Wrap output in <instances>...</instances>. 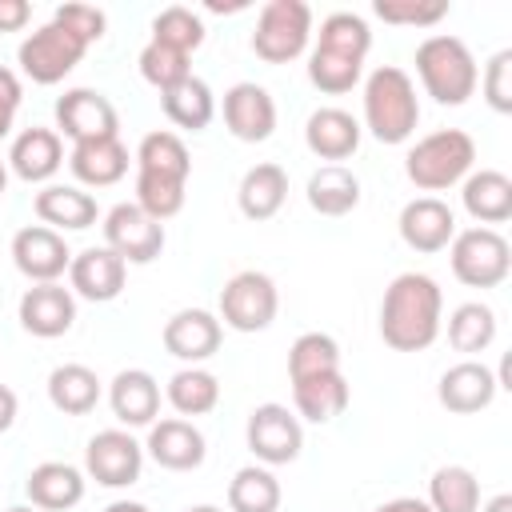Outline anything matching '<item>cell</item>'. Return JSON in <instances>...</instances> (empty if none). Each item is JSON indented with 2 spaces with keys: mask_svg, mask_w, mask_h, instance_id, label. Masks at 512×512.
Returning a JSON list of instances; mask_svg holds the SVG:
<instances>
[{
  "mask_svg": "<svg viewBox=\"0 0 512 512\" xmlns=\"http://www.w3.org/2000/svg\"><path fill=\"white\" fill-rule=\"evenodd\" d=\"M444 292L428 272H400L380 300V340L392 352H424L440 336Z\"/></svg>",
  "mask_w": 512,
  "mask_h": 512,
  "instance_id": "cell-1",
  "label": "cell"
},
{
  "mask_svg": "<svg viewBox=\"0 0 512 512\" xmlns=\"http://www.w3.org/2000/svg\"><path fill=\"white\" fill-rule=\"evenodd\" d=\"M420 124V100L416 84L404 68L380 64L364 80V128L380 144H404Z\"/></svg>",
  "mask_w": 512,
  "mask_h": 512,
  "instance_id": "cell-2",
  "label": "cell"
},
{
  "mask_svg": "<svg viewBox=\"0 0 512 512\" xmlns=\"http://www.w3.org/2000/svg\"><path fill=\"white\" fill-rule=\"evenodd\" d=\"M416 76L424 84V92L436 100V104H464L476 84H480V68H476V56L468 52V44L460 36H448V32H436L428 40H420L416 48Z\"/></svg>",
  "mask_w": 512,
  "mask_h": 512,
  "instance_id": "cell-3",
  "label": "cell"
},
{
  "mask_svg": "<svg viewBox=\"0 0 512 512\" xmlns=\"http://www.w3.org/2000/svg\"><path fill=\"white\" fill-rule=\"evenodd\" d=\"M472 164H476V140L464 128L428 132L404 156V172L420 192H444L460 184L472 172Z\"/></svg>",
  "mask_w": 512,
  "mask_h": 512,
  "instance_id": "cell-4",
  "label": "cell"
},
{
  "mask_svg": "<svg viewBox=\"0 0 512 512\" xmlns=\"http://www.w3.org/2000/svg\"><path fill=\"white\" fill-rule=\"evenodd\" d=\"M452 276L468 288H496L512 272V248L496 228H464L448 244Z\"/></svg>",
  "mask_w": 512,
  "mask_h": 512,
  "instance_id": "cell-5",
  "label": "cell"
},
{
  "mask_svg": "<svg viewBox=\"0 0 512 512\" xmlns=\"http://www.w3.org/2000/svg\"><path fill=\"white\" fill-rule=\"evenodd\" d=\"M312 36V8L304 0H268L256 16L252 52L264 64H288L308 48Z\"/></svg>",
  "mask_w": 512,
  "mask_h": 512,
  "instance_id": "cell-6",
  "label": "cell"
},
{
  "mask_svg": "<svg viewBox=\"0 0 512 512\" xmlns=\"http://www.w3.org/2000/svg\"><path fill=\"white\" fill-rule=\"evenodd\" d=\"M84 52H88V44L76 32L48 20L24 36V44L16 48V64L32 84H60L84 60Z\"/></svg>",
  "mask_w": 512,
  "mask_h": 512,
  "instance_id": "cell-7",
  "label": "cell"
},
{
  "mask_svg": "<svg viewBox=\"0 0 512 512\" xmlns=\"http://www.w3.org/2000/svg\"><path fill=\"white\" fill-rule=\"evenodd\" d=\"M280 312V292L268 272H236L220 288V320L236 332H264Z\"/></svg>",
  "mask_w": 512,
  "mask_h": 512,
  "instance_id": "cell-8",
  "label": "cell"
},
{
  "mask_svg": "<svg viewBox=\"0 0 512 512\" xmlns=\"http://www.w3.org/2000/svg\"><path fill=\"white\" fill-rule=\"evenodd\" d=\"M244 440L252 448V456L264 464V468H276V464H292L304 448V428H300V416L288 412L284 404H256L248 412V424H244Z\"/></svg>",
  "mask_w": 512,
  "mask_h": 512,
  "instance_id": "cell-9",
  "label": "cell"
},
{
  "mask_svg": "<svg viewBox=\"0 0 512 512\" xmlns=\"http://www.w3.org/2000/svg\"><path fill=\"white\" fill-rule=\"evenodd\" d=\"M144 444L124 428H104L84 448V472L104 488H128L140 480Z\"/></svg>",
  "mask_w": 512,
  "mask_h": 512,
  "instance_id": "cell-10",
  "label": "cell"
},
{
  "mask_svg": "<svg viewBox=\"0 0 512 512\" xmlns=\"http://www.w3.org/2000/svg\"><path fill=\"white\" fill-rule=\"evenodd\" d=\"M56 132L68 136L72 144H88V140H108L120 136V116L112 108V100L96 88H68L56 100Z\"/></svg>",
  "mask_w": 512,
  "mask_h": 512,
  "instance_id": "cell-11",
  "label": "cell"
},
{
  "mask_svg": "<svg viewBox=\"0 0 512 512\" xmlns=\"http://www.w3.org/2000/svg\"><path fill=\"white\" fill-rule=\"evenodd\" d=\"M104 248H112L124 264H152L164 252V224L124 200L104 216Z\"/></svg>",
  "mask_w": 512,
  "mask_h": 512,
  "instance_id": "cell-12",
  "label": "cell"
},
{
  "mask_svg": "<svg viewBox=\"0 0 512 512\" xmlns=\"http://www.w3.org/2000/svg\"><path fill=\"white\" fill-rule=\"evenodd\" d=\"M12 264L32 284H56L72 264V248L64 244V232L48 224H28L12 236Z\"/></svg>",
  "mask_w": 512,
  "mask_h": 512,
  "instance_id": "cell-13",
  "label": "cell"
},
{
  "mask_svg": "<svg viewBox=\"0 0 512 512\" xmlns=\"http://www.w3.org/2000/svg\"><path fill=\"white\" fill-rule=\"evenodd\" d=\"M224 124L236 140L244 144H260L276 132V100L268 96L264 84L240 80L224 92Z\"/></svg>",
  "mask_w": 512,
  "mask_h": 512,
  "instance_id": "cell-14",
  "label": "cell"
},
{
  "mask_svg": "<svg viewBox=\"0 0 512 512\" xmlns=\"http://www.w3.org/2000/svg\"><path fill=\"white\" fill-rule=\"evenodd\" d=\"M168 356L184 360V364H200L208 356H216L220 340H224V328H220V316L204 312V308H180L164 320V332H160Z\"/></svg>",
  "mask_w": 512,
  "mask_h": 512,
  "instance_id": "cell-15",
  "label": "cell"
},
{
  "mask_svg": "<svg viewBox=\"0 0 512 512\" xmlns=\"http://www.w3.org/2000/svg\"><path fill=\"white\" fill-rule=\"evenodd\" d=\"M396 228L412 252H440L456 236V216L440 196H416L400 208Z\"/></svg>",
  "mask_w": 512,
  "mask_h": 512,
  "instance_id": "cell-16",
  "label": "cell"
},
{
  "mask_svg": "<svg viewBox=\"0 0 512 512\" xmlns=\"http://www.w3.org/2000/svg\"><path fill=\"white\" fill-rule=\"evenodd\" d=\"M124 276H128V264L112 252V248H84L72 256L68 264V284H72V296H84L92 304H108L124 292Z\"/></svg>",
  "mask_w": 512,
  "mask_h": 512,
  "instance_id": "cell-17",
  "label": "cell"
},
{
  "mask_svg": "<svg viewBox=\"0 0 512 512\" xmlns=\"http://www.w3.org/2000/svg\"><path fill=\"white\" fill-rule=\"evenodd\" d=\"M16 312H20L24 332H32L40 340H56V336H64L76 324V296L60 280L56 284H32L20 296V308Z\"/></svg>",
  "mask_w": 512,
  "mask_h": 512,
  "instance_id": "cell-18",
  "label": "cell"
},
{
  "mask_svg": "<svg viewBox=\"0 0 512 512\" xmlns=\"http://www.w3.org/2000/svg\"><path fill=\"white\" fill-rule=\"evenodd\" d=\"M148 456L168 468V472H192L204 464V432L184 420V416H168V420H152L148 424Z\"/></svg>",
  "mask_w": 512,
  "mask_h": 512,
  "instance_id": "cell-19",
  "label": "cell"
},
{
  "mask_svg": "<svg viewBox=\"0 0 512 512\" xmlns=\"http://www.w3.org/2000/svg\"><path fill=\"white\" fill-rule=\"evenodd\" d=\"M496 388H500V380H496V372H492L488 364H480V360H460V364H452V368L440 376L436 396H440V404H444L448 412L472 416V412H484V408L496 400Z\"/></svg>",
  "mask_w": 512,
  "mask_h": 512,
  "instance_id": "cell-20",
  "label": "cell"
},
{
  "mask_svg": "<svg viewBox=\"0 0 512 512\" xmlns=\"http://www.w3.org/2000/svg\"><path fill=\"white\" fill-rule=\"evenodd\" d=\"M108 404H112V416L128 428H148L156 416H160V384L152 372L144 368H124L112 376L108 384Z\"/></svg>",
  "mask_w": 512,
  "mask_h": 512,
  "instance_id": "cell-21",
  "label": "cell"
},
{
  "mask_svg": "<svg viewBox=\"0 0 512 512\" xmlns=\"http://www.w3.org/2000/svg\"><path fill=\"white\" fill-rule=\"evenodd\" d=\"M60 164H64V140H60V132L56 128H24L16 140H12V148H8V168L20 176V180H28V184H44V180H52L56 172H60Z\"/></svg>",
  "mask_w": 512,
  "mask_h": 512,
  "instance_id": "cell-22",
  "label": "cell"
},
{
  "mask_svg": "<svg viewBox=\"0 0 512 512\" xmlns=\"http://www.w3.org/2000/svg\"><path fill=\"white\" fill-rule=\"evenodd\" d=\"M36 216L40 224L56 228V232H84L96 224L100 208H96V196L84 192L80 184H44L36 192Z\"/></svg>",
  "mask_w": 512,
  "mask_h": 512,
  "instance_id": "cell-23",
  "label": "cell"
},
{
  "mask_svg": "<svg viewBox=\"0 0 512 512\" xmlns=\"http://www.w3.org/2000/svg\"><path fill=\"white\" fill-rule=\"evenodd\" d=\"M24 492H28V504L40 512H68L84 500V472L64 460H44L28 472Z\"/></svg>",
  "mask_w": 512,
  "mask_h": 512,
  "instance_id": "cell-24",
  "label": "cell"
},
{
  "mask_svg": "<svg viewBox=\"0 0 512 512\" xmlns=\"http://www.w3.org/2000/svg\"><path fill=\"white\" fill-rule=\"evenodd\" d=\"M304 144L320 160H348L360 148V120L344 108H316L304 124Z\"/></svg>",
  "mask_w": 512,
  "mask_h": 512,
  "instance_id": "cell-25",
  "label": "cell"
},
{
  "mask_svg": "<svg viewBox=\"0 0 512 512\" xmlns=\"http://www.w3.org/2000/svg\"><path fill=\"white\" fill-rule=\"evenodd\" d=\"M68 168H72V176H76L80 184H88V188H108V184H120V180H124V172H128V148H124L120 136L72 144Z\"/></svg>",
  "mask_w": 512,
  "mask_h": 512,
  "instance_id": "cell-26",
  "label": "cell"
},
{
  "mask_svg": "<svg viewBox=\"0 0 512 512\" xmlns=\"http://www.w3.org/2000/svg\"><path fill=\"white\" fill-rule=\"evenodd\" d=\"M460 200H464V212L488 228V224H504L512 216V180L496 168H480V172H468L464 184H460Z\"/></svg>",
  "mask_w": 512,
  "mask_h": 512,
  "instance_id": "cell-27",
  "label": "cell"
},
{
  "mask_svg": "<svg viewBox=\"0 0 512 512\" xmlns=\"http://www.w3.org/2000/svg\"><path fill=\"white\" fill-rule=\"evenodd\" d=\"M352 400V388L344 380V372H320V376H304V380H292V404H296V416H304L308 424H328L336 420Z\"/></svg>",
  "mask_w": 512,
  "mask_h": 512,
  "instance_id": "cell-28",
  "label": "cell"
},
{
  "mask_svg": "<svg viewBox=\"0 0 512 512\" xmlns=\"http://www.w3.org/2000/svg\"><path fill=\"white\" fill-rule=\"evenodd\" d=\"M288 200V172L272 160L264 164H252L244 176H240V188H236V204L248 220H272Z\"/></svg>",
  "mask_w": 512,
  "mask_h": 512,
  "instance_id": "cell-29",
  "label": "cell"
},
{
  "mask_svg": "<svg viewBox=\"0 0 512 512\" xmlns=\"http://www.w3.org/2000/svg\"><path fill=\"white\" fill-rule=\"evenodd\" d=\"M48 400L64 416H88L100 404V376L88 364H56L48 372Z\"/></svg>",
  "mask_w": 512,
  "mask_h": 512,
  "instance_id": "cell-30",
  "label": "cell"
},
{
  "mask_svg": "<svg viewBox=\"0 0 512 512\" xmlns=\"http://www.w3.org/2000/svg\"><path fill=\"white\" fill-rule=\"evenodd\" d=\"M308 204L320 216H348L360 204V180L344 164H320L308 176Z\"/></svg>",
  "mask_w": 512,
  "mask_h": 512,
  "instance_id": "cell-31",
  "label": "cell"
},
{
  "mask_svg": "<svg viewBox=\"0 0 512 512\" xmlns=\"http://www.w3.org/2000/svg\"><path fill=\"white\" fill-rule=\"evenodd\" d=\"M160 104H164V116L184 132H204L216 116V96L200 76H188L168 92H160Z\"/></svg>",
  "mask_w": 512,
  "mask_h": 512,
  "instance_id": "cell-32",
  "label": "cell"
},
{
  "mask_svg": "<svg viewBox=\"0 0 512 512\" xmlns=\"http://www.w3.org/2000/svg\"><path fill=\"white\" fill-rule=\"evenodd\" d=\"M164 400L180 412V416H208L216 404H220V380L200 368V364H188L180 372H172L168 388H164Z\"/></svg>",
  "mask_w": 512,
  "mask_h": 512,
  "instance_id": "cell-33",
  "label": "cell"
},
{
  "mask_svg": "<svg viewBox=\"0 0 512 512\" xmlns=\"http://www.w3.org/2000/svg\"><path fill=\"white\" fill-rule=\"evenodd\" d=\"M428 508L432 512H476L480 508V480L464 464H444L428 480Z\"/></svg>",
  "mask_w": 512,
  "mask_h": 512,
  "instance_id": "cell-34",
  "label": "cell"
},
{
  "mask_svg": "<svg viewBox=\"0 0 512 512\" xmlns=\"http://www.w3.org/2000/svg\"><path fill=\"white\" fill-rule=\"evenodd\" d=\"M136 172H160V176H176L188 180L192 176V156L188 144L176 132H148L136 148Z\"/></svg>",
  "mask_w": 512,
  "mask_h": 512,
  "instance_id": "cell-35",
  "label": "cell"
},
{
  "mask_svg": "<svg viewBox=\"0 0 512 512\" xmlns=\"http://www.w3.org/2000/svg\"><path fill=\"white\" fill-rule=\"evenodd\" d=\"M280 508V480L264 464H248L228 484V512H276Z\"/></svg>",
  "mask_w": 512,
  "mask_h": 512,
  "instance_id": "cell-36",
  "label": "cell"
},
{
  "mask_svg": "<svg viewBox=\"0 0 512 512\" xmlns=\"http://www.w3.org/2000/svg\"><path fill=\"white\" fill-rule=\"evenodd\" d=\"M316 48L336 52V56H352V60H364L368 48H372V28L356 12H332V16L320 20Z\"/></svg>",
  "mask_w": 512,
  "mask_h": 512,
  "instance_id": "cell-37",
  "label": "cell"
},
{
  "mask_svg": "<svg viewBox=\"0 0 512 512\" xmlns=\"http://www.w3.org/2000/svg\"><path fill=\"white\" fill-rule=\"evenodd\" d=\"M496 340V312L480 300H468L460 304L452 316H448V344L456 352H484L488 344Z\"/></svg>",
  "mask_w": 512,
  "mask_h": 512,
  "instance_id": "cell-38",
  "label": "cell"
},
{
  "mask_svg": "<svg viewBox=\"0 0 512 512\" xmlns=\"http://www.w3.org/2000/svg\"><path fill=\"white\" fill-rule=\"evenodd\" d=\"M184 196H188V180H176V176H160V172H136V208L148 212L152 220H172L180 208H184Z\"/></svg>",
  "mask_w": 512,
  "mask_h": 512,
  "instance_id": "cell-39",
  "label": "cell"
},
{
  "mask_svg": "<svg viewBox=\"0 0 512 512\" xmlns=\"http://www.w3.org/2000/svg\"><path fill=\"white\" fill-rule=\"evenodd\" d=\"M340 368V344L328 332H300L288 348V380L320 376Z\"/></svg>",
  "mask_w": 512,
  "mask_h": 512,
  "instance_id": "cell-40",
  "label": "cell"
},
{
  "mask_svg": "<svg viewBox=\"0 0 512 512\" xmlns=\"http://www.w3.org/2000/svg\"><path fill=\"white\" fill-rule=\"evenodd\" d=\"M152 40L164 48H176L184 56H192L204 44V20L188 8V4H168L164 12H156L152 20Z\"/></svg>",
  "mask_w": 512,
  "mask_h": 512,
  "instance_id": "cell-41",
  "label": "cell"
},
{
  "mask_svg": "<svg viewBox=\"0 0 512 512\" xmlns=\"http://www.w3.org/2000/svg\"><path fill=\"white\" fill-rule=\"evenodd\" d=\"M360 72H364V60H352V56H336L324 48H312V56H308V80L328 96L352 92L360 84Z\"/></svg>",
  "mask_w": 512,
  "mask_h": 512,
  "instance_id": "cell-42",
  "label": "cell"
},
{
  "mask_svg": "<svg viewBox=\"0 0 512 512\" xmlns=\"http://www.w3.org/2000/svg\"><path fill=\"white\" fill-rule=\"evenodd\" d=\"M188 60H192V56H184V52H176V48H164V44L148 40V44L140 48V76H144L156 92H168L172 84H180V80L192 76Z\"/></svg>",
  "mask_w": 512,
  "mask_h": 512,
  "instance_id": "cell-43",
  "label": "cell"
},
{
  "mask_svg": "<svg viewBox=\"0 0 512 512\" xmlns=\"http://www.w3.org/2000/svg\"><path fill=\"white\" fill-rule=\"evenodd\" d=\"M372 12L384 24H404V28H432L448 16V0H376Z\"/></svg>",
  "mask_w": 512,
  "mask_h": 512,
  "instance_id": "cell-44",
  "label": "cell"
},
{
  "mask_svg": "<svg viewBox=\"0 0 512 512\" xmlns=\"http://www.w3.org/2000/svg\"><path fill=\"white\" fill-rule=\"evenodd\" d=\"M484 100L496 108V112H512V48H500L488 68H484Z\"/></svg>",
  "mask_w": 512,
  "mask_h": 512,
  "instance_id": "cell-45",
  "label": "cell"
},
{
  "mask_svg": "<svg viewBox=\"0 0 512 512\" xmlns=\"http://www.w3.org/2000/svg\"><path fill=\"white\" fill-rule=\"evenodd\" d=\"M52 20L64 24L68 32H76L84 44H96V40L104 36V28H108V16H104L96 4H60Z\"/></svg>",
  "mask_w": 512,
  "mask_h": 512,
  "instance_id": "cell-46",
  "label": "cell"
},
{
  "mask_svg": "<svg viewBox=\"0 0 512 512\" xmlns=\"http://www.w3.org/2000/svg\"><path fill=\"white\" fill-rule=\"evenodd\" d=\"M20 96H24V88H20L16 72H12V68H0V140L12 132V120H16V108H20Z\"/></svg>",
  "mask_w": 512,
  "mask_h": 512,
  "instance_id": "cell-47",
  "label": "cell"
},
{
  "mask_svg": "<svg viewBox=\"0 0 512 512\" xmlns=\"http://www.w3.org/2000/svg\"><path fill=\"white\" fill-rule=\"evenodd\" d=\"M32 20L28 0H0V32H20Z\"/></svg>",
  "mask_w": 512,
  "mask_h": 512,
  "instance_id": "cell-48",
  "label": "cell"
},
{
  "mask_svg": "<svg viewBox=\"0 0 512 512\" xmlns=\"http://www.w3.org/2000/svg\"><path fill=\"white\" fill-rule=\"evenodd\" d=\"M16 412H20V400L8 384H0V432H8L16 424Z\"/></svg>",
  "mask_w": 512,
  "mask_h": 512,
  "instance_id": "cell-49",
  "label": "cell"
},
{
  "mask_svg": "<svg viewBox=\"0 0 512 512\" xmlns=\"http://www.w3.org/2000/svg\"><path fill=\"white\" fill-rule=\"evenodd\" d=\"M372 512H432V508H428V500H420V496H396V500H384V504L372 508Z\"/></svg>",
  "mask_w": 512,
  "mask_h": 512,
  "instance_id": "cell-50",
  "label": "cell"
},
{
  "mask_svg": "<svg viewBox=\"0 0 512 512\" xmlns=\"http://www.w3.org/2000/svg\"><path fill=\"white\" fill-rule=\"evenodd\" d=\"M480 512H512V496H508V492H500V496H492Z\"/></svg>",
  "mask_w": 512,
  "mask_h": 512,
  "instance_id": "cell-51",
  "label": "cell"
},
{
  "mask_svg": "<svg viewBox=\"0 0 512 512\" xmlns=\"http://www.w3.org/2000/svg\"><path fill=\"white\" fill-rule=\"evenodd\" d=\"M104 512H148L144 504H136V500H112Z\"/></svg>",
  "mask_w": 512,
  "mask_h": 512,
  "instance_id": "cell-52",
  "label": "cell"
},
{
  "mask_svg": "<svg viewBox=\"0 0 512 512\" xmlns=\"http://www.w3.org/2000/svg\"><path fill=\"white\" fill-rule=\"evenodd\" d=\"M204 8H208V12H240V8H248V4H244V0H236V4H220V0H208Z\"/></svg>",
  "mask_w": 512,
  "mask_h": 512,
  "instance_id": "cell-53",
  "label": "cell"
},
{
  "mask_svg": "<svg viewBox=\"0 0 512 512\" xmlns=\"http://www.w3.org/2000/svg\"><path fill=\"white\" fill-rule=\"evenodd\" d=\"M4 512H40V508H32V504H12V508H4Z\"/></svg>",
  "mask_w": 512,
  "mask_h": 512,
  "instance_id": "cell-54",
  "label": "cell"
},
{
  "mask_svg": "<svg viewBox=\"0 0 512 512\" xmlns=\"http://www.w3.org/2000/svg\"><path fill=\"white\" fill-rule=\"evenodd\" d=\"M4 188H8V168H4V160H0V196H4Z\"/></svg>",
  "mask_w": 512,
  "mask_h": 512,
  "instance_id": "cell-55",
  "label": "cell"
},
{
  "mask_svg": "<svg viewBox=\"0 0 512 512\" xmlns=\"http://www.w3.org/2000/svg\"><path fill=\"white\" fill-rule=\"evenodd\" d=\"M188 512H224V508H216V504H196V508H188Z\"/></svg>",
  "mask_w": 512,
  "mask_h": 512,
  "instance_id": "cell-56",
  "label": "cell"
}]
</instances>
